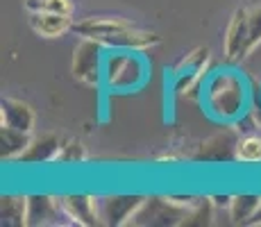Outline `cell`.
I'll list each match as a JSON object with an SVG mask.
<instances>
[{
  "label": "cell",
  "instance_id": "obj_1",
  "mask_svg": "<svg viewBox=\"0 0 261 227\" xmlns=\"http://www.w3.org/2000/svg\"><path fill=\"white\" fill-rule=\"evenodd\" d=\"M202 107L218 123H237L250 107V89L234 68H220L202 80Z\"/></svg>",
  "mask_w": 261,
  "mask_h": 227
},
{
  "label": "cell",
  "instance_id": "obj_2",
  "mask_svg": "<svg viewBox=\"0 0 261 227\" xmlns=\"http://www.w3.org/2000/svg\"><path fill=\"white\" fill-rule=\"evenodd\" d=\"M141 50H118L109 48L105 57L102 84L114 93H129L141 89L148 80V64Z\"/></svg>",
  "mask_w": 261,
  "mask_h": 227
},
{
  "label": "cell",
  "instance_id": "obj_3",
  "mask_svg": "<svg viewBox=\"0 0 261 227\" xmlns=\"http://www.w3.org/2000/svg\"><path fill=\"white\" fill-rule=\"evenodd\" d=\"M107 45H102L95 39H82L73 50L71 73L77 82L87 87H98L102 82L105 57H107Z\"/></svg>",
  "mask_w": 261,
  "mask_h": 227
},
{
  "label": "cell",
  "instance_id": "obj_4",
  "mask_svg": "<svg viewBox=\"0 0 261 227\" xmlns=\"http://www.w3.org/2000/svg\"><path fill=\"white\" fill-rule=\"evenodd\" d=\"M209 57H212L209 48H195L173 68V93L175 95H187L191 89H195L207 78Z\"/></svg>",
  "mask_w": 261,
  "mask_h": 227
},
{
  "label": "cell",
  "instance_id": "obj_5",
  "mask_svg": "<svg viewBox=\"0 0 261 227\" xmlns=\"http://www.w3.org/2000/svg\"><path fill=\"white\" fill-rule=\"evenodd\" d=\"M143 203H145L143 195H109V198L98 200L100 223L114 227L132 223L134 214Z\"/></svg>",
  "mask_w": 261,
  "mask_h": 227
},
{
  "label": "cell",
  "instance_id": "obj_6",
  "mask_svg": "<svg viewBox=\"0 0 261 227\" xmlns=\"http://www.w3.org/2000/svg\"><path fill=\"white\" fill-rule=\"evenodd\" d=\"M59 207H62L64 216L75 225H84V227H93L100 223V209H98V200L91 195H62Z\"/></svg>",
  "mask_w": 261,
  "mask_h": 227
},
{
  "label": "cell",
  "instance_id": "obj_7",
  "mask_svg": "<svg viewBox=\"0 0 261 227\" xmlns=\"http://www.w3.org/2000/svg\"><path fill=\"white\" fill-rule=\"evenodd\" d=\"M129 28H134V23L118 18V16H89L80 23H73L71 32H75L82 39H95V41H100V39L112 37V34H118Z\"/></svg>",
  "mask_w": 261,
  "mask_h": 227
},
{
  "label": "cell",
  "instance_id": "obj_8",
  "mask_svg": "<svg viewBox=\"0 0 261 227\" xmlns=\"http://www.w3.org/2000/svg\"><path fill=\"white\" fill-rule=\"evenodd\" d=\"M245 41H248V9H237L225 32V59L229 64L243 62L248 57Z\"/></svg>",
  "mask_w": 261,
  "mask_h": 227
},
{
  "label": "cell",
  "instance_id": "obj_9",
  "mask_svg": "<svg viewBox=\"0 0 261 227\" xmlns=\"http://www.w3.org/2000/svg\"><path fill=\"white\" fill-rule=\"evenodd\" d=\"M62 216L64 211L57 198H53V195H28V225H57Z\"/></svg>",
  "mask_w": 261,
  "mask_h": 227
},
{
  "label": "cell",
  "instance_id": "obj_10",
  "mask_svg": "<svg viewBox=\"0 0 261 227\" xmlns=\"http://www.w3.org/2000/svg\"><path fill=\"white\" fill-rule=\"evenodd\" d=\"M30 28L46 39H57L73 28V18L68 14L53 12H30Z\"/></svg>",
  "mask_w": 261,
  "mask_h": 227
},
{
  "label": "cell",
  "instance_id": "obj_11",
  "mask_svg": "<svg viewBox=\"0 0 261 227\" xmlns=\"http://www.w3.org/2000/svg\"><path fill=\"white\" fill-rule=\"evenodd\" d=\"M0 125H9L21 132H32L34 130V112L30 105L14 98H3L0 105Z\"/></svg>",
  "mask_w": 261,
  "mask_h": 227
},
{
  "label": "cell",
  "instance_id": "obj_12",
  "mask_svg": "<svg viewBox=\"0 0 261 227\" xmlns=\"http://www.w3.org/2000/svg\"><path fill=\"white\" fill-rule=\"evenodd\" d=\"M59 148H62V141L55 134H41L30 141L28 150L16 161L18 164H46V161H55Z\"/></svg>",
  "mask_w": 261,
  "mask_h": 227
},
{
  "label": "cell",
  "instance_id": "obj_13",
  "mask_svg": "<svg viewBox=\"0 0 261 227\" xmlns=\"http://www.w3.org/2000/svg\"><path fill=\"white\" fill-rule=\"evenodd\" d=\"M0 141H3V150H0L3 159L16 161L28 150L32 136L30 132H21L16 128H9V125H0Z\"/></svg>",
  "mask_w": 261,
  "mask_h": 227
},
{
  "label": "cell",
  "instance_id": "obj_14",
  "mask_svg": "<svg viewBox=\"0 0 261 227\" xmlns=\"http://www.w3.org/2000/svg\"><path fill=\"white\" fill-rule=\"evenodd\" d=\"M0 214H3V225H28V195H3Z\"/></svg>",
  "mask_w": 261,
  "mask_h": 227
},
{
  "label": "cell",
  "instance_id": "obj_15",
  "mask_svg": "<svg viewBox=\"0 0 261 227\" xmlns=\"http://www.w3.org/2000/svg\"><path fill=\"white\" fill-rule=\"evenodd\" d=\"M261 203V195L243 193V195H232V205H229V216L234 223H250V218L254 216L257 207Z\"/></svg>",
  "mask_w": 261,
  "mask_h": 227
},
{
  "label": "cell",
  "instance_id": "obj_16",
  "mask_svg": "<svg viewBox=\"0 0 261 227\" xmlns=\"http://www.w3.org/2000/svg\"><path fill=\"white\" fill-rule=\"evenodd\" d=\"M234 159L241 164H259L261 161V134L250 132L237 141Z\"/></svg>",
  "mask_w": 261,
  "mask_h": 227
},
{
  "label": "cell",
  "instance_id": "obj_17",
  "mask_svg": "<svg viewBox=\"0 0 261 227\" xmlns=\"http://www.w3.org/2000/svg\"><path fill=\"white\" fill-rule=\"evenodd\" d=\"M28 12H53V14H68L73 16L71 0H25Z\"/></svg>",
  "mask_w": 261,
  "mask_h": 227
},
{
  "label": "cell",
  "instance_id": "obj_18",
  "mask_svg": "<svg viewBox=\"0 0 261 227\" xmlns=\"http://www.w3.org/2000/svg\"><path fill=\"white\" fill-rule=\"evenodd\" d=\"M87 159V150H84L82 141L77 139H68L62 141V148L57 153V159L55 161H62V164H77V161Z\"/></svg>",
  "mask_w": 261,
  "mask_h": 227
},
{
  "label": "cell",
  "instance_id": "obj_19",
  "mask_svg": "<svg viewBox=\"0 0 261 227\" xmlns=\"http://www.w3.org/2000/svg\"><path fill=\"white\" fill-rule=\"evenodd\" d=\"M261 43V5L254 9H248V41H245V53H252Z\"/></svg>",
  "mask_w": 261,
  "mask_h": 227
},
{
  "label": "cell",
  "instance_id": "obj_20",
  "mask_svg": "<svg viewBox=\"0 0 261 227\" xmlns=\"http://www.w3.org/2000/svg\"><path fill=\"white\" fill-rule=\"evenodd\" d=\"M214 203V207H225V209H229V205H232V195H214V198H209Z\"/></svg>",
  "mask_w": 261,
  "mask_h": 227
},
{
  "label": "cell",
  "instance_id": "obj_21",
  "mask_svg": "<svg viewBox=\"0 0 261 227\" xmlns=\"http://www.w3.org/2000/svg\"><path fill=\"white\" fill-rule=\"evenodd\" d=\"M248 225H261V203H259L257 211H254V216L250 218V223H248Z\"/></svg>",
  "mask_w": 261,
  "mask_h": 227
}]
</instances>
